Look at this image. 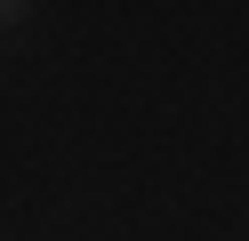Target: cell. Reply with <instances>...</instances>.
Masks as SVG:
<instances>
[{
  "label": "cell",
  "instance_id": "6da1fadb",
  "mask_svg": "<svg viewBox=\"0 0 249 241\" xmlns=\"http://www.w3.org/2000/svg\"><path fill=\"white\" fill-rule=\"evenodd\" d=\"M17 16H24V8H17V0H0V32H8V24H17Z\"/></svg>",
  "mask_w": 249,
  "mask_h": 241
}]
</instances>
